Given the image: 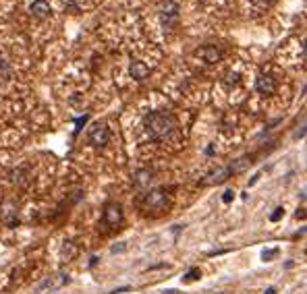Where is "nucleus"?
I'll use <instances>...</instances> for the list:
<instances>
[{
  "label": "nucleus",
  "instance_id": "obj_1",
  "mask_svg": "<svg viewBox=\"0 0 307 294\" xmlns=\"http://www.w3.org/2000/svg\"><path fill=\"white\" fill-rule=\"evenodd\" d=\"M143 127L154 141H160V139H166L176 129V118L168 110H156V112L145 114Z\"/></svg>",
  "mask_w": 307,
  "mask_h": 294
},
{
  "label": "nucleus",
  "instance_id": "obj_2",
  "mask_svg": "<svg viewBox=\"0 0 307 294\" xmlns=\"http://www.w3.org/2000/svg\"><path fill=\"white\" fill-rule=\"evenodd\" d=\"M168 205V195L166 189H152L148 195H143L141 210L143 212H162Z\"/></svg>",
  "mask_w": 307,
  "mask_h": 294
},
{
  "label": "nucleus",
  "instance_id": "obj_3",
  "mask_svg": "<svg viewBox=\"0 0 307 294\" xmlns=\"http://www.w3.org/2000/svg\"><path fill=\"white\" fill-rule=\"evenodd\" d=\"M160 21H162V25L166 29H171L176 21H179V13H181V6L176 0H164L162 4H160Z\"/></svg>",
  "mask_w": 307,
  "mask_h": 294
},
{
  "label": "nucleus",
  "instance_id": "obj_4",
  "mask_svg": "<svg viewBox=\"0 0 307 294\" xmlns=\"http://www.w3.org/2000/svg\"><path fill=\"white\" fill-rule=\"evenodd\" d=\"M87 141L94 147H104L110 141V129L106 122H96L94 127L87 131Z\"/></svg>",
  "mask_w": 307,
  "mask_h": 294
},
{
  "label": "nucleus",
  "instance_id": "obj_5",
  "mask_svg": "<svg viewBox=\"0 0 307 294\" xmlns=\"http://www.w3.org/2000/svg\"><path fill=\"white\" fill-rule=\"evenodd\" d=\"M0 222L6 224L9 228L19 226V215H17V203L13 199H6L0 203Z\"/></svg>",
  "mask_w": 307,
  "mask_h": 294
},
{
  "label": "nucleus",
  "instance_id": "obj_6",
  "mask_svg": "<svg viewBox=\"0 0 307 294\" xmlns=\"http://www.w3.org/2000/svg\"><path fill=\"white\" fill-rule=\"evenodd\" d=\"M104 222L108 224L110 228H117L122 224V207L119 203H114V201H110V203L104 205Z\"/></svg>",
  "mask_w": 307,
  "mask_h": 294
},
{
  "label": "nucleus",
  "instance_id": "obj_7",
  "mask_svg": "<svg viewBox=\"0 0 307 294\" xmlns=\"http://www.w3.org/2000/svg\"><path fill=\"white\" fill-rule=\"evenodd\" d=\"M256 91L259 96H274L276 94V81L270 75H257L256 79Z\"/></svg>",
  "mask_w": 307,
  "mask_h": 294
},
{
  "label": "nucleus",
  "instance_id": "obj_8",
  "mask_svg": "<svg viewBox=\"0 0 307 294\" xmlns=\"http://www.w3.org/2000/svg\"><path fill=\"white\" fill-rule=\"evenodd\" d=\"M29 13L34 15L35 19H48L52 15V6L48 4V0H34L32 6H29Z\"/></svg>",
  "mask_w": 307,
  "mask_h": 294
},
{
  "label": "nucleus",
  "instance_id": "obj_9",
  "mask_svg": "<svg viewBox=\"0 0 307 294\" xmlns=\"http://www.w3.org/2000/svg\"><path fill=\"white\" fill-rule=\"evenodd\" d=\"M197 56H202L208 65H214V63H218V60L222 58V50L218 48V46H204V48H199L197 50Z\"/></svg>",
  "mask_w": 307,
  "mask_h": 294
},
{
  "label": "nucleus",
  "instance_id": "obj_10",
  "mask_svg": "<svg viewBox=\"0 0 307 294\" xmlns=\"http://www.w3.org/2000/svg\"><path fill=\"white\" fill-rule=\"evenodd\" d=\"M129 73H131V77L135 81H143V79H148V75H150V66L141 63V60H133L131 66H129Z\"/></svg>",
  "mask_w": 307,
  "mask_h": 294
},
{
  "label": "nucleus",
  "instance_id": "obj_11",
  "mask_svg": "<svg viewBox=\"0 0 307 294\" xmlns=\"http://www.w3.org/2000/svg\"><path fill=\"white\" fill-rule=\"evenodd\" d=\"M230 174H233V170H230V166L220 168L218 172H214V174H210V176H208V180H205V184H220V182H224Z\"/></svg>",
  "mask_w": 307,
  "mask_h": 294
},
{
  "label": "nucleus",
  "instance_id": "obj_12",
  "mask_svg": "<svg viewBox=\"0 0 307 294\" xmlns=\"http://www.w3.org/2000/svg\"><path fill=\"white\" fill-rule=\"evenodd\" d=\"M150 180H152L150 170H141V172H137V182H139V184H148Z\"/></svg>",
  "mask_w": 307,
  "mask_h": 294
},
{
  "label": "nucleus",
  "instance_id": "obj_13",
  "mask_svg": "<svg viewBox=\"0 0 307 294\" xmlns=\"http://www.w3.org/2000/svg\"><path fill=\"white\" fill-rule=\"evenodd\" d=\"M63 257H67V259L75 257V249H73V243H65V246H63Z\"/></svg>",
  "mask_w": 307,
  "mask_h": 294
},
{
  "label": "nucleus",
  "instance_id": "obj_14",
  "mask_svg": "<svg viewBox=\"0 0 307 294\" xmlns=\"http://www.w3.org/2000/svg\"><path fill=\"white\" fill-rule=\"evenodd\" d=\"M237 83H239V75H237V73H226L224 85H228V87H230V85H237Z\"/></svg>",
  "mask_w": 307,
  "mask_h": 294
},
{
  "label": "nucleus",
  "instance_id": "obj_15",
  "mask_svg": "<svg viewBox=\"0 0 307 294\" xmlns=\"http://www.w3.org/2000/svg\"><path fill=\"white\" fill-rule=\"evenodd\" d=\"M282 215H285V207H276V210L270 213V222H278Z\"/></svg>",
  "mask_w": 307,
  "mask_h": 294
},
{
  "label": "nucleus",
  "instance_id": "obj_16",
  "mask_svg": "<svg viewBox=\"0 0 307 294\" xmlns=\"http://www.w3.org/2000/svg\"><path fill=\"white\" fill-rule=\"evenodd\" d=\"M197 278H199V269H197V267H193V269H189V272H187L185 282H193V280H197Z\"/></svg>",
  "mask_w": 307,
  "mask_h": 294
},
{
  "label": "nucleus",
  "instance_id": "obj_17",
  "mask_svg": "<svg viewBox=\"0 0 307 294\" xmlns=\"http://www.w3.org/2000/svg\"><path fill=\"white\" fill-rule=\"evenodd\" d=\"M276 255H278V249H268V251L262 253V259H264V261H270V259L276 257Z\"/></svg>",
  "mask_w": 307,
  "mask_h": 294
},
{
  "label": "nucleus",
  "instance_id": "obj_18",
  "mask_svg": "<svg viewBox=\"0 0 307 294\" xmlns=\"http://www.w3.org/2000/svg\"><path fill=\"white\" fill-rule=\"evenodd\" d=\"M87 120H89V116H87V114H85V116H83V118H77V120H75V125H77V129H75V133H79V131H81L83 127H85V122H87Z\"/></svg>",
  "mask_w": 307,
  "mask_h": 294
},
{
  "label": "nucleus",
  "instance_id": "obj_19",
  "mask_svg": "<svg viewBox=\"0 0 307 294\" xmlns=\"http://www.w3.org/2000/svg\"><path fill=\"white\" fill-rule=\"evenodd\" d=\"M233 199H235V191L233 189H228V191L222 193V201H224V203H230Z\"/></svg>",
  "mask_w": 307,
  "mask_h": 294
},
{
  "label": "nucleus",
  "instance_id": "obj_20",
  "mask_svg": "<svg viewBox=\"0 0 307 294\" xmlns=\"http://www.w3.org/2000/svg\"><path fill=\"white\" fill-rule=\"evenodd\" d=\"M65 9H67V11H73V13L79 11V9H77V4L73 2V0H68V4H65Z\"/></svg>",
  "mask_w": 307,
  "mask_h": 294
},
{
  "label": "nucleus",
  "instance_id": "obj_21",
  "mask_svg": "<svg viewBox=\"0 0 307 294\" xmlns=\"http://www.w3.org/2000/svg\"><path fill=\"white\" fill-rule=\"evenodd\" d=\"M110 251H112V253H122V251H125V243H119V246H117V245H114V246H112V249H110Z\"/></svg>",
  "mask_w": 307,
  "mask_h": 294
},
{
  "label": "nucleus",
  "instance_id": "obj_22",
  "mask_svg": "<svg viewBox=\"0 0 307 294\" xmlns=\"http://www.w3.org/2000/svg\"><path fill=\"white\" fill-rule=\"evenodd\" d=\"M266 294H276V288H268V290H266Z\"/></svg>",
  "mask_w": 307,
  "mask_h": 294
}]
</instances>
